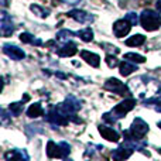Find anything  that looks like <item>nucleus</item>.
Listing matches in <instances>:
<instances>
[{"label": "nucleus", "instance_id": "obj_1", "mask_svg": "<svg viewBox=\"0 0 161 161\" xmlns=\"http://www.w3.org/2000/svg\"><path fill=\"white\" fill-rule=\"evenodd\" d=\"M143 78H144V82H142L143 80L142 76H139V78H136V79H131L130 83H129V88H130L134 93L139 95V97L144 99L146 96L151 97L156 93H160L161 83L158 80L150 78V76H143Z\"/></svg>", "mask_w": 161, "mask_h": 161}, {"label": "nucleus", "instance_id": "obj_2", "mask_svg": "<svg viewBox=\"0 0 161 161\" xmlns=\"http://www.w3.org/2000/svg\"><path fill=\"white\" fill-rule=\"evenodd\" d=\"M134 106H136V99H131V97L125 99L123 102H120L117 106H114L109 113L103 114V120H105L106 123H116L117 119L125 117L126 114H127L129 112L134 108Z\"/></svg>", "mask_w": 161, "mask_h": 161}, {"label": "nucleus", "instance_id": "obj_3", "mask_svg": "<svg viewBox=\"0 0 161 161\" xmlns=\"http://www.w3.org/2000/svg\"><path fill=\"white\" fill-rule=\"evenodd\" d=\"M148 133V125L142 119V117H136L131 123L130 130L125 131V140H134V142H142L144 136Z\"/></svg>", "mask_w": 161, "mask_h": 161}, {"label": "nucleus", "instance_id": "obj_4", "mask_svg": "<svg viewBox=\"0 0 161 161\" xmlns=\"http://www.w3.org/2000/svg\"><path fill=\"white\" fill-rule=\"evenodd\" d=\"M140 23L146 31H154L161 27V16L156 11L146 8L140 14Z\"/></svg>", "mask_w": 161, "mask_h": 161}, {"label": "nucleus", "instance_id": "obj_5", "mask_svg": "<svg viewBox=\"0 0 161 161\" xmlns=\"http://www.w3.org/2000/svg\"><path fill=\"white\" fill-rule=\"evenodd\" d=\"M103 88L109 92H113V93L120 95V96H127V95H130V89H129V86H126L125 83L120 82V80L116 79V78H109L105 82Z\"/></svg>", "mask_w": 161, "mask_h": 161}, {"label": "nucleus", "instance_id": "obj_6", "mask_svg": "<svg viewBox=\"0 0 161 161\" xmlns=\"http://www.w3.org/2000/svg\"><path fill=\"white\" fill-rule=\"evenodd\" d=\"M59 105H61V108L64 109L68 114L75 116V113L80 109V100L76 99V97L72 96V95H69V96H67L65 102L64 103H59Z\"/></svg>", "mask_w": 161, "mask_h": 161}, {"label": "nucleus", "instance_id": "obj_7", "mask_svg": "<svg viewBox=\"0 0 161 161\" xmlns=\"http://www.w3.org/2000/svg\"><path fill=\"white\" fill-rule=\"evenodd\" d=\"M130 28H131V24L126 19L117 20V21L113 24V34L117 37V38H122V37L127 36Z\"/></svg>", "mask_w": 161, "mask_h": 161}, {"label": "nucleus", "instance_id": "obj_8", "mask_svg": "<svg viewBox=\"0 0 161 161\" xmlns=\"http://www.w3.org/2000/svg\"><path fill=\"white\" fill-rule=\"evenodd\" d=\"M3 53L7 57H10L11 59H16V61H20L25 57V53L19 48L17 45H11V44H4L3 45Z\"/></svg>", "mask_w": 161, "mask_h": 161}, {"label": "nucleus", "instance_id": "obj_9", "mask_svg": "<svg viewBox=\"0 0 161 161\" xmlns=\"http://www.w3.org/2000/svg\"><path fill=\"white\" fill-rule=\"evenodd\" d=\"M2 36L3 37H10L14 31V25H13V20L8 16L6 11L2 13Z\"/></svg>", "mask_w": 161, "mask_h": 161}, {"label": "nucleus", "instance_id": "obj_10", "mask_svg": "<svg viewBox=\"0 0 161 161\" xmlns=\"http://www.w3.org/2000/svg\"><path fill=\"white\" fill-rule=\"evenodd\" d=\"M97 130H99V133L102 134L103 139L109 140V142H113V143H117L120 139L119 133H117L114 129L109 127V126H105V125H100L99 127H97Z\"/></svg>", "mask_w": 161, "mask_h": 161}, {"label": "nucleus", "instance_id": "obj_11", "mask_svg": "<svg viewBox=\"0 0 161 161\" xmlns=\"http://www.w3.org/2000/svg\"><path fill=\"white\" fill-rule=\"evenodd\" d=\"M134 148L131 147V146H129L127 143L123 146H120V147H117L116 150L112 153V157H113L114 160H126L129 158V157L131 156V153H133Z\"/></svg>", "mask_w": 161, "mask_h": 161}, {"label": "nucleus", "instance_id": "obj_12", "mask_svg": "<svg viewBox=\"0 0 161 161\" xmlns=\"http://www.w3.org/2000/svg\"><path fill=\"white\" fill-rule=\"evenodd\" d=\"M68 16H69L71 19H74L75 21L82 23V24L93 21V16L89 14V13H86V11H83V10H71L69 13H68Z\"/></svg>", "mask_w": 161, "mask_h": 161}, {"label": "nucleus", "instance_id": "obj_13", "mask_svg": "<svg viewBox=\"0 0 161 161\" xmlns=\"http://www.w3.org/2000/svg\"><path fill=\"white\" fill-rule=\"evenodd\" d=\"M80 57H82V59H85L86 64H89L91 67L93 68H97L100 65V57L97 55V54L95 53H91V51H80Z\"/></svg>", "mask_w": 161, "mask_h": 161}, {"label": "nucleus", "instance_id": "obj_14", "mask_svg": "<svg viewBox=\"0 0 161 161\" xmlns=\"http://www.w3.org/2000/svg\"><path fill=\"white\" fill-rule=\"evenodd\" d=\"M76 44L72 41H68V42H64V45L62 47H59L58 50H57V54H58L59 57H72L76 54Z\"/></svg>", "mask_w": 161, "mask_h": 161}, {"label": "nucleus", "instance_id": "obj_15", "mask_svg": "<svg viewBox=\"0 0 161 161\" xmlns=\"http://www.w3.org/2000/svg\"><path fill=\"white\" fill-rule=\"evenodd\" d=\"M47 156L48 158H62L61 144H57L53 140L47 143Z\"/></svg>", "mask_w": 161, "mask_h": 161}, {"label": "nucleus", "instance_id": "obj_16", "mask_svg": "<svg viewBox=\"0 0 161 161\" xmlns=\"http://www.w3.org/2000/svg\"><path fill=\"white\" fill-rule=\"evenodd\" d=\"M6 160H28V154L25 153L24 150H19V148H14V150L8 151V153L4 154Z\"/></svg>", "mask_w": 161, "mask_h": 161}, {"label": "nucleus", "instance_id": "obj_17", "mask_svg": "<svg viewBox=\"0 0 161 161\" xmlns=\"http://www.w3.org/2000/svg\"><path fill=\"white\" fill-rule=\"evenodd\" d=\"M119 67H120V75H122V76H129L131 72L137 71V67L134 65V62L131 64V62L127 61V59H125V61L120 62Z\"/></svg>", "mask_w": 161, "mask_h": 161}, {"label": "nucleus", "instance_id": "obj_18", "mask_svg": "<svg viewBox=\"0 0 161 161\" xmlns=\"http://www.w3.org/2000/svg\"><path fill=\"white\" fill-rule=\"evenodd\" d=\"M20 41L24 42V44H31V45H42L41 40L36 38V37L30 33H21L20 34Z\"/></svg>", "mask_w": 161, "mask_h": 161}, {"label": "nucleus", "instance_id": "obj_19", "mask_svg": "<svg viewBox=\"0 0 161 161\" xmlns=\"http://www.w3.org/2000/svg\"><path fill=\"white\" fill-rule=\"evenodd\" d=\"M44 114V109H42L41 103H34L27 109V116L28 117H40Z\"/></svg>", "mask_w": 161, "mask_h": 161}, {"label": "nucleus", "instance_id": "obj_20", "mask_svg": "<svg viewBox=\"0 0 161 161\" xmlns=\"http://www.w3.org/2000/svg\"><path fill=\"white\" fill-rule=\"evenodd\" d=\"M144 42H146V37L142 36V34L131 36L130 38L126 40V45H129V47H139V45H143Z\"/></svg>", "mask_w": 161, "mask_h": 161}, {"label": "nucleus", "instance_id": "obj_21", "mask_svg": "<svg viewBox=\"0 0 161 161\" xmlns=\"http://www.w3.org/2000/svg\"><path fill=\"white\" fill-rule=\"evenodd\" d=\"M143 103H144L146 106H154V109L156 110L161 112V96H151L148 97V99H144L143 100Z\"/></svg>", "mask_w": 161, "mask_h": 161}, {"label": "nucleus", "instance_id": "obj_22", "mask_svg": "<svg viewBox=\"0 0 161 161\" xmlns=\"http://www.w3.org/2000/svg\"><path fill=\"white\" fill-rule=\"evenodd\" d=\"M24 100H21V102H14V103H10V106H8V110H10L11 114H14V116H19V114H21V112L24 110Z\"/></svg>", "mask_w": 161, "mask_h": 161}, {"label": "nucleus", "instance_id": "obj_23", "mask_svg": "<svg viewBox=\"0 0 161 161\" xmlns=\"http://www.w3.org/2000/svg\"><path fill=\"white\" fill-rule=\"evenodd\" d=\"M78 36H79V38L82 40V41L91 42L92 40H93V31L91 30V27H86V28H83V30L79 31Z\"/></svg>", "mask_w": 161, "mask_h": 161}, {"label": "nucleus", "instance_id": "obj_24", "mask_svg": "<svg viewBox=\"0 0 161 161\" xmlns=\"http://www.w3.org/2000/svg\"><path fill=\"white\" fill-rule=\"evenodd\" d=\"M125 59L130 62H134V64H143L146 62V58L143 55H139V54H134V53H127L125 54Z\"/></svg>", "mask_w": 161, "mask_h": 161}, {"label": "nucleus", "instance_id": "obj_25", "mask_svg": "<svg viewBox=\"0 0 161 161\" xmlns=\"http://www.w3.org/2000/svg\"><path fill=\"white\" fill-rule=\"evenodd\" d=\"M75 36V34L72 33V31H69V30H61V31H58V34H57V40L58 41H62V42H68V41H71V38Z\"/></svg>", "mask_w": 161, "mask_h": 161}, {"label": "nucleus", "instance_id": "obj_26", "mask_svg": "<svg viewBox=\"0 0 161 161\" xmlns=\"http://www.w3.org/2000/svg\"><path fill=\"white\" fill-rule=\"evenodd\" d=\"M30 10L33 11L34 14H37L38 17H41V19H45V17L48 16V13H50L48 10H45V8L40 7L38 4H31V6H30Z\"/></svg>", "mask_w": 161, "mask_h": 161}, {"label": "nucleus", "instance_id": "obj_27", "mask_svg": "<svg viewBox=\"0 0 161 161\" xmlns=\"http://www.w3.org/2000/svg\"><path fill=\"white\" fill-rule=\"evenodd\" d=\"M125 19L127 20V21L130 23L131 25H137V23H139V16H137L136 13H133V11H130V13L126 14Z\"/></svg>", "mask_w": 161, "mask_h": 161}, {"label": "nucleus", "instance_id": "obj_28", "mask_svg": "<svg viewBox=\"0 0 161 161\" xmlns=\"http://www.w3.org/2000/svg\"><path fill=\"white\" fill-rule=\"evenodd\" d=\"M106 64H108L110 68H114V67H117V65H119V61H117V58L114 55L108 54V55H106Z\"/></svg>", "mask_w": 161, "mask_h": 161}, {"label": "nucleus", "instance_id": "obj_29", "mask_svg": "<svg viewBox=\"0 0 161 161\" xmlns=\"http://www.w3.org/2000/svg\"><path fill=\"white\" fill-rule=\"evenodd\" d=\"M7 116H8L7 112L3 109V110H2V123H3V125H7V119H8Z\"/></svg>", "mask_w": 161, "mask_h": 161}, {"label": "nucleus", "instance_id": "obj_30", "mask_svg": "<svg viewBox=\"0 0 161 161\" xmlns=\"http://www.w3.org/2000/svg\"><path fill=\"white\" fill-rule=\"evenodd\" d=\"M65 2H67L68 4H76V3H79L80 0H65Z\"/></svg>", "mask_w": 161, "mask_h": 161}, {"label": "nucleus", "instance_id": "obj_31", "mask_svg": "<svg viewBox=\"0 0 161 161\" xmlns=\"http://www.w3.org/2000/svg\"><path fill=\"white\" fill-rule=\"evenodd\" d=\"M156 7H157V10L161 13V0H157V3H156Z\"/></svg>", "mask_w": 161, "mask_h": 161}, {"label": "nucleus", "instance_id": "obj_32", "mask_svg": "<svg viewBox=\"0 0 161 161\" xmlns=\"http://www.w3.org/2000/svg\"><path fill=\"white\" fill-rule=\"evenodd\" d=\"M2 4H3V7H6L8 4V0H2Z\"/></svg>", "mask_w": 161, "mask_h": 161}, {"label": "nucleus", "instance_id": "obj_33", "mask_svg": "<svg viewBox=\"0 0 161 161\" xmlns=\"http://www.w3.org/2000/svg\"><path fill=\"white\" fill-rule=\"evenodd\" d=\"M158 127H160V129H161V122H160V123H158Z\"/></svg>", "mask_w": 161, "mask_h": 161}, {"label": "nucleus", "instance_id": "obj_34", "mask_svg": "<svg viewBox=\"0 0 161 161\" xmlns=\"http://www.w3.org/2000/svg\"><path fill=\"white\" fill-rule=\"evenodd\" d=\"M158 153H160V154H161V148H160V150H158Z\"/></svg>", "mask_w": 161, "mask_h": 161}]
</instances>
